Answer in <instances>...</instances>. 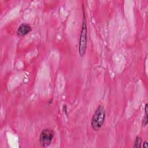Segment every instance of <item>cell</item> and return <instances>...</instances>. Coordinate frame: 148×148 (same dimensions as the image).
<instances>
[{"mask_svg":"<svg viewBox=\"0 0 148 148\" xmlns=\"http://www.w3.org/2000/svg\"><path fill=\"white\" fill-rule=\"evenodd\" d=\"M87 21L85 16L84 10H83V21L80 30V34L79 36V54L80 57H83L84 56L87 46Z\"/></svg>","mask_w":148,"mask_h":148,"instance_id":"1","label":"cell"},{"mask_svg":"<svg viewBox=\"0 0 148 148\" xmlns=\"http://www.w3.org/2000/svg\"><path fill=\"white\" fill-rule=\"evenodd\" d=\"M106 117V110L103 106L99 105L95 111L91 120V127L97 131L100 130L103 124Z\"/></svg>","mask_w":148,"mask_h":148,"instance_id":"2","label":"cell"},{"mask_svg":"<svg viewBox=\"0 0 148 148\" xmlns=\"http://www.w3.org/2000/svg\"><path fill=\"white\" fill-rule=\"evenodd\" d=\"M54 131L50 128H44L40 132L39 136V143L42 147H47L49 146L54 136Z\"/></svg>","mask_w":148,"mask_h":148,"instance_id":"3","label":"cell"},{"mask_svg":"<svg viewBox=\"0 0 148 148\" xmlns=\"http://www.w3.org/2000/svg\"><path fill=\"white\" fill-rule=\"evenodd\" d=\"M32 30V28L29 24L22 23L17 29L16 34L18 36H23L29 34Z\"/></svg>","mask_w":148,"mask_h":148,"instance_id":"4","label":"cell"},{"mask_svg":"<svg viewBox=\"0 0 148 148\" xmlns=\"http://www.w3.org/2000/svg\"><path fill=\"white\" fill-rule=\"evenodd\" d=\"M142 142H143V141H142V138L139 136H137L136 137L135 140L134 142V144L133 147H142Z\"/></svg>","mask_w":148,"mask_h":148,"instance_id":"5","label":"cell"},{"mask_svg":"<svg viewBox=\"0 0 148 148\" xmlns=\"http://www.w3.org/2000/svg\"><path fill=\"white\" fill-rule=\"evenodd\" d=\"M147 114H145V117H143V119L142 121V125L143 127H145L147 125Z\"/></svg>","mask_w":148,"mask_h":148,"instance_id":"6","label":"cell"},{"mask_svg":"<svg viewBox=\"0 0 148 148\" xmlns=\"http://www.w3.org/2000/svg\"><path fill=\"white\" fill-rule=\"evenodd\" d=\"M142 147H148V144H147V141H144L143 142H142Z\"/></svg>","mask_w":148,"mask_h":148,"instance_id":"7","label":"cell"},{"mask_svg":"<svg viewBox=\"0 0 148 148\" xmlns=\"http://www.w3.org/2000/svg\"><path fill=\"white\" fill-rule=\"evenodd\" d=\"M147 103H146V105H145V114H147Z\"/></svg>","mask_w":148,"mask_h":148,"instance_id":"8","label":"cell"}]
</instances>
